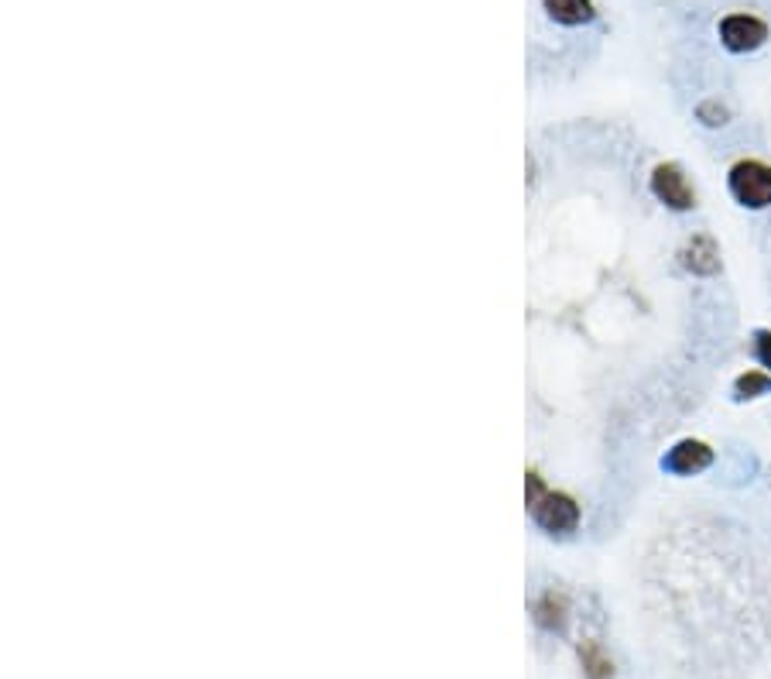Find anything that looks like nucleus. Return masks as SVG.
Wrapping results in <instances>:
<instances>
[{
  "instance_id": "423d86ee",
  "label": "nucleus",
  "mask_w": 771,
  "mask_h": 679,
  "mask_svg": "<svg viewBox=\"0 0 771 679\" xmlns=\"http://www.w3.org/2000/svg\"><path fill=\"white\" fill-rule=\"evenodd\" d=\"M682 265L693 275H717L720 271V247L709 234H696L682 247Z\"/></svg>"
},
{
  "instance_id": "7ed1b4c3",
  "label": "nucleus",
  "mask_w": 771,
  "mask_h": 679,
  "mask_svg": "<svg viewBox=\"0 0 771 679\" xmlns=\"http://www.w3.org/2000/svg\"><path fill=\"white\" fill-rule=\"evenodd\" d=\"M651 192H655V200H659L662 207L675 210V213H685V210H693L696 207V189L693 182L685 179V172L679 165L666 162V165H655V172H651Z\"/></svg>"
},
{
  "instance_id": "9d476101",
  "label": "nucleus",
  "mask_w": 771,
  "mask_h": 679,
  "mask_svg": "<svg viewBox=\"0 0 771 679\" xmlns=\"http://www.w3.org/2000/svg\"><path fill=\"white\" fill-rule=\"evenodd\" d=\"M538 621L546 628H556V625H562V614H566V601L562 598H556V593H546V598L538 601Z\"/></svg>"
},
{
  "instance_id": "39448f33",
  "label": "nucleus",
  "mask_w": 771,
  "mask_h": 679,
  "mask_svg": "<svg viewBox=\"0 0 771 679\" xmlns=\"http://www.w3.org/2000/svg\"><path fill=\"white\" fill-rule=\"evenodd\" d=\"M709 464H713V449L700 439H682L662 457V467L675 477H693V474L706 470Z\"/></svg>"
},
{
  "instance_id": "6e6552de",
  "label": "nucleus",
  "mask_w": 771,
  "mask_h": 679,
  "mask_svg": "<svg viewBox=\"0 0 771 679\" xmlns=\"http://www.w3.org/2000/svg\"><path fill=\"white\" fill-rule=\"evenodd\" d=\"M580 663H583L590 679H611L614 676V663L607 659L604 648H600V642H583L580 645Z\"/></svg>"
},
{
  "instance_id": "f8f14e48",
  "label": "nucleus",
  "mask_w": 771,
  "mask_h": 679,
  "mask_svg": "<svg viewBox=\"0 0 771 679\" xmlns=\"http://www.w3.org/2000/svg\"><path fill=\"white\" fill-rule=\"evenodd\" d=\"M751 347H755V357L761 364V371H771V330H755Z\"/></svg>"
},
{
  "instance_id": "0eeeda50",
  "label": "nucleus",
  "mask_w": 771,
  "mask_h": 679,
  "mask_svg": "<svg viewBox=\"0 0 771 679\" xmlns=\"http://www.w3.org/2000/svg\"><path fill=\"white\" fill-rule=\"evenodd\" d=\"M546 4V11L562 21V24H586L593 21V0H541Z\"/></svg>"
},
{
  "instance_id": "9b49d317",
  "label": "nucleus",
  "mask_w": 771,
  "mask_h": 679,
  "mask_svg": "<svg viewBox=\"0 0 771 679\" xmlns=\"http://www.w3.org/2000/svg\"><path fill=\"white\" fill-rule=\"evenodd\" d=\"M696 118H700L706 127H724L730 113H727V107H720L717 100H706V103L696 107Z\"/></svg>"
},
{
  "instance_id": "f257e3e1",
  "label": "nucleus",
  "mask_w": 771,
  "mask_h": 679,
  "mask_svg": "<svg viewBox=\"0 0 771 679\" xmlns=\"http://www.w3.org/2000/svg\"><path fill=\"white\" fill-rule=\"evenodd\" d=\"M727 189L737 207L768 210L771 207V165L761 158H740L727 172Z\"/></svg>"
},
{
  "instance_id": "f03ea898",
  "label": "nucleus",
  "mask_w": 771,
  "mask_h": 679,
  "mask_svg": "<svg viewBox=\"0 0 771 679\" xmlns=\"http://www.w3.org/2000/svg\"><path fill=\"white\" fill-rule=\"evenodd\" d=\"M528 504H532V512L538 519L541 528H549V532H573L580 525V508L573 498H566V494H552L546 491V485L532 474L528 477Z\"/></svg>"
},
{
  "instance_id": "1a4fd4ad",
  "label": "nucleus",
  "mask_w": 771,
  "mask_h": 679,
  "mask_svg": "<svg viewBox=\"0 0 771 679\" xmlns=\"http://www.w3.org/2000/svg\"><path fill=\"white\" fill-rule=\"evenodd\" d=\"M734 391H737V399H761V394L771 391V371H758V367H751V371H745L734 381Z\"/></svg>"
},
{
  "instance_id": "20e7f679",
  "label": "nucleus",
  "mask_w": 771,
  "mask_h": 679,
  "mask_svg": "<svg viewBox=\"0 0 771 679\" xmlns=\"http://www.w3.org/2000/svg\"><path fill=\"white\" fill-rule=\"evenodd\" d=\"M717 32H720V42L727 52H755L768 42V24L758 18V14H748V11H734L727 14L720 24H717Z\"/></svg>"
}]
</instances>
